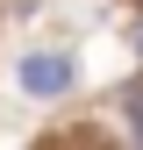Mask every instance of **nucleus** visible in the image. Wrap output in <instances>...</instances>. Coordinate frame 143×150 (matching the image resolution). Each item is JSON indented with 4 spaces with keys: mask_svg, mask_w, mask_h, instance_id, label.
I'll list each match as a JSON object with an SVG mask.
<instances>
[{
    "mask_svg": "<svg viewBox=\"0 0 143 150\" xmlns=\"http://www.w3.org/2000/svg\"><path fill=\"white\" fill-rule=\"evenodd\" d=\"M64 86H72V50H29V57H22V93L57 100Z\"/></svg>",
    "mask_w": 143,
    "mask_h": 150,
    "instance_id": "1",
    "label": "nucleus"
},
{
    "mask_svg": "<svg viewBox=\"0 0 143 150\" xmlns=\"http://www.w3.org/2000/svg\"><path fill=\"white\" fill-rule=\"evenodd\" d=\"M122 107H129V129L143 136V86H129V93H122Z\"/></svg>",
    "mask_w": 143,
    "mask_h": 150,
    "instance_id": "2",
    "label": "nucleus"
},
{
    "mask_svg": "<svg viewBox=\"0 0 143 150\" xmlns=\"http://www.w3.org/2000/svg\"><path fill=\"white\" fill-rule=\"evenodd\" d=\"M136 50H143V29H136Z\"/></svg>",
    "mask_w": 143,
    "mask_h": 150,
    "instance_id": "3",
    "label": "nucleus"
}]
</instances>
